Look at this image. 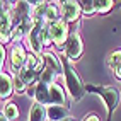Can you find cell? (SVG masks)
Instances as JSON below:
<instances>
[{"label": "cell", "instance_id": "ba28073f", "mask_svg": "<svg viewBox=\"0 0 121 121\" xmlns=\"http://www.w3.org/2000/svg\"><path fill=\"white\" fill-rule=\"evenodd\" d=\"M43 60H44V65H46V68L53 70L55 73H60V72H61L63 61H60V60L56 58L55 55H51V53H44V55H43Z\"/></svg>", "mask_w": 121, "mask_h": 121}, {"label": "cell", "instance_id": "7c38bea8", "mask_svg": "<svg viewBox=\"0 0 121 121\" xmlns=\"http://www.w3.org/2000/svg\"><path fill=\"white\" fill-rule=\"evenodd\" d=\"M36 99H38L39 104H46V102H50V101H51V97H50V89L46 87L44 82H39V84H38Z\"/></svg>", "mask_w": 121, "mask_h": 121}, {"label": "cell", "instance_id": "8992f818", "mask_svg": "<svg viewBox=\"0 0 121 121\" xmlns=\"http://www.w3.org/2000/svg\"><path fill=\"white\" fill-rule=\"evenodd\" d=\"M26 60H27V55H26V51H24V48L22 46H15L14 50H12V58H10V63H12V68L15 70H22L24 67V63H26Z\"/></svg>", "mask_w": 121, "mask_h": 121}, {"label": "cell", "instance_id": "d6986e66", "mask_svg": "<svg viewBox=\"0 0 121 121\" xmlns=\"http://www.w3.org/2000/svg\"><path fill=\"white\" fill-rule=\"evenodd\" d=\"M108 65H109L111 68H118V67L121 65V51H114V53L109 56Z\"/></svg>", "mask_w": 121, "mask_h": 121}, {"label": "cell", "instance_id": "ac0fdd59", "mask_svg": "<svg viewBox=\"0 0 121 121\" xmlns=\"http://www.w3.org/2000/svg\"><path fill=\"white\" fill-rule=\"evenodd\" d=\"M94 4H95V10L101 14L112 9V0H101V2H94Z\"/></svg>", "mask_w": 121, "mask_h": 121}, {"label": "cell", "instance_id": "8fae6325", "mask_svg": "<svg viewBox=\"0 0 121 121\" xmlns=\"http://www.w3.org/2000/svg\"><path fill=\"white\" fill-rule=\"evenodd\" d=\"M50 97H51V101L56 104V106H61V104L65 102V94H63L61 87L56 85V84L50 85Z\"/></svg>", "mask_w": 121, "mask_h": 121}, {"label": "cell", "instance_id": "7a4b0ae2", "mask_svg": "<svg viewBox=\"0 0 121 121\" xmlns=\"http://www.w3.org/2000/svg\"><path fill=\"white\" fill-rule=\"evenodd\" d=\"M87 91H91V92H97L102 95V99L104 102H106V108H108V114H111L112 109H114L118 106V99H119V94L114 87H106V89H102V87H95V85H87L85 87Z\"/></svg>", "mask_w": 121, "mask_h": 121}, {"label": "cell", "instance_id": "cb8c5ba5", "mask_svg": "<svg viewBox=\"0 0 121 121\" xmlns=\"http://www.w3.org/2000/svg\"><path fill=\"white\" fill-rule=\"evenodd\" d=\"M85 121H99V118H97V116H89Z\"/></svg>", "mask_w": 121, "mask_h": 121}, {"label": "cell", "instance_id": "d4e9b609", "mask_svg": "<svg viewBox=\"0 0 121 121\" xmlns=\"http://www.w3.org/2000/svg\"><path fill=\"white\" fill-rule=\"evenodd\" d=\"M61 121H75L73 118H65V119H61Z\"/></svg>", "mask_w": 121, "mask_h": 121}, {"label": "cell", "instance_id": "44dd1931", "mask_svg": "<svg viewBox=\"0 0 121 121\" xmlns=\"http://www.w3.org/2000/svg\"><path fill=\"white\" fill-rule=\"evenodd\" d=\"M80 9L84 10V14L91 15V14H94V10H95V4L91 2V0H85V2H80Z\"/></svg>", "mask_w": 121, "mask_h": 121}, {"label": "cell", "instance_id": "5b68a950", "mask_svg": "<svg viewBox=\"0 0 121 121\" xmlns=\"http://www.w3.org/2000/svg\"><path fill=\"white\" fill-rule=\"evenodd\" d=\"M61 14H63V21L65 22L77 21L78 14H80V2H63Z\"/></svg>", "mask_w": 121, "mask_h": 121}, {"label": "cell", "instance_id": "5bb4252c", "mask_svg": "<svg viewBox=\"0 0 121 121\" xmlns=\"http://www.w3.org/2000/svg\"><path fill=\"white\" fill-rule=\"evenodd\" d=\"M19 78H21L26 85H33V84H34V80H36V72L27 70L26 67H24L22 70H19Z\"/></svg>", "mask_w": 121, "mask_h": 121}, {"label": "cell", "instance_id": "ffe728a7", "mask_svg": "<svg viewBox=\"0 0 121 121\" xmlns=\"http://www.w3.org/2000/svg\"><path fill=\"white\" fill-rule=\"evenodd\" d=\"M53 78H55V72L44 67V70L41 72V80H43V82H44L46 85H48V84L51 85V84H53Z\"/></svg>", "mask_w": 121, "mask_h": 121}, {"label": "cell", "instance_id": "e0dca14e", "mask_svg": "<svg viewBox=\"0 0 121 121\" xmlns=\"http://www.w3.org/2000/svg\"><path fill=\"white\" fill-rule=\"evenodd\" d=\"M4 116L7 119H15L19 116V112H17V106L15 104H7L5 109H4Z\"/></svg>", "mask_w": 121, "mask_h": 121}, {"label": "cell", "instance_id": "4fadbf2b", "mask_svg": "<svg viewBox=\"0 0 121 121\" xmlns=\"http://www.w3.org/2000/svg\"><path fill=\"white\" fill-rule=\"evenodd\" d=\"M43 61H44L43 56H41V58H38L34 53H29L27 55V60H26V68L27 70H33V72H38V70H41Z\"/></svg>", "mask_w": 121, "mask_h": 121}, {"label": "cell", "instance_id": "484cf974", "mask_svg": "<svg viewBox=\"0 0 121 121\" xmlns=\"http://www.w3.org/2000/svg\"><path fill=\"white\" fill-rule=\"evenodd\" d=\"M0 121H9V119H7V118H5V116L2 114V119H0Z\"/></svg>", "mask_w": 121, "mask_h": 121}, {"label": "cell", "instance_id": "277c9868", "mask_svg": "<svg viewBox=\"0 0 121 121\" xmlns=\"http://www.w3.org/2000/svg\"><path fill=\"white\" fill-rule=\"evenodd\" d=\"M65 51H67V56L70 60H77L82 55V41H80V36L77 33H72L68 36L67 44H65Z\"/></svg>", "mask_w": 121, "mask_h": 121}, {"label": "cell", "instance_id": "52a82bcc", "mask_svg": "<svg viewBox=\"0 0 121 121\" xmlns=\"http://www.w3.org/2000/svg\"><path fill=\"white\" fill-rule=\"evenodd\" d=\"M48 118L53 119V121H61V119L68 118V111H67V108H63V106H56V104H53V106L48 108Z\"/></svg>", "mask_w": 121, "mask_h": 121}, {"label": "cell", "instance_id": "30bf717a", "mask_svg": "<svg viewBox=\"0 0 121 121\" xmlns=\"http://www.w3.org/2000/svg\"><path fill=\"white\" fill-rule=\"evenodd\" d=\"M0 82H2V87H0V95H2V99H7V97L12 94V89H14L12 80H10V77L7 75V73H4V72H2Z\"/></svg>", "mask_w": 121, "mask_h": 121}, {"label": "cell", "instance_id": "6da1fadb", "mask_svg": "<svg viewBox=\"0 0 121 121\" xmlns=\"http://www.w3.org/2000/svg\"><path fill=\"white\" fill-rule=\"evenodd\" d=\"M63 68H65V82H67L70 95L75 101H80L82 95H84V92H85V87L82 85V82H80L77 72L68 65V61H63Z\"/></svg>", "mask_w": 121, "mask_h": 121}, {"label": "cell", "instance_id": "9c48e42d", "mask_svg": "<svg viewBox=\"0 0 121 121\" xmlns=\"http://www.w3.org/2000/svg\"><path fill=\"white\" fill-rule=\"evenodd\" d=\"M48 116V111H44L43 104H33V108H31V112L27 116V121H44V118Z\"/></svg>", "mask_w": 121, "mask_h": 121}, {"label": "cell", "instance_id": "7402d4cb", "mask_svg": "<svg viewBox=\"0 0 121 121\" xmlns=\"http://www.w3.org/2000/svg\"><path fill=\"white\" fill-rule=\"evenodd\" d=\"M14 87H15V91H17V92H24V91H26V84H24V82H22V80H21L19 77H15Z\"/></svg>", "mask_w": 121, "mask_h": 121}, {"label": "cell", "instance_id": "603a6c76", "mask_svg": "<svg viewBox=\"0 0 121 121\" xmlns=\"http://www.w3.org/2000/svg\"><path fill=\"white\" fill-rule=\"evenodd\" d=\"M114 73H116V77H118V78H121V65H119L118 68H114Z\"/></svg>", "mask_w": 121, "mask_h": 121}, {"label": "cell", "instance_id": "2e32d148", "mask_svg": "<svg viewBox=\"0 0 121 121\" xmlns=\"http://www.w3.org/2000/svg\"><path fill=\"white\" fill-rule=\"evenodd\" d=\"M58 21V10H56L55 5H48V10H46V15H44V22H56Z\"/></svg>", "mask_w": 121, "mask_h": 121}, {"label": "cell", "instance_id": "9a60e30c", "mask_svg": "<svg viewBox=\"0 0 121 121\" xmlns=\"http://www.w3.org/2000/svg\"><path fill=\"white\" fill-rule=\"evenodd\" d=\"M10 14L7 12V10H2V24H0V27H2V36H7V34H10L12 31H10Z\"/></svg>", "mask_w": 121, "mask_h": 121}, {"label": "cell", "instance_id": "3957f363", "mask_svg": "<svg viewBox=\"0 0 121 121\" xmlns=\"http://www.w3.org/2000/svg\"><path fill=\"white\" fill-rule=\"evenodd\" d=\"M48 33H50V38H51V41L56 44V46H60V48H65V43L67 39H68V29H67V22L65 21H56L53 24H48Z\"/></svg>", "mask_w": 121, "mask_h": 121}]
</instances>
